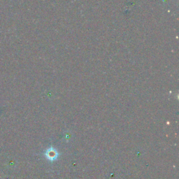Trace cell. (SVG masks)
I'll return each instance as SVG.
<instances>
[{"label": "cell", "mask_w": 179, "mask_h": 179, "mask_svg": "<svg viewBox=\"0 0 179 179\" xmlns=\"http://www.w3.org/2000/svg\"><path fill=\"white\" fill-rule=\"evenodd\" d=\"M46 157L48 158V160H51V161H53V160L57 159L58 153L55 150L51 148H49V149L47 150L46 152Z\"/></svg>", "instance_id": "6da1fadb"}]
</instances>
